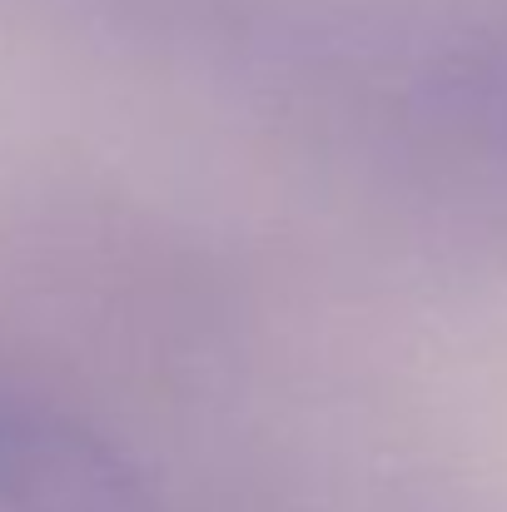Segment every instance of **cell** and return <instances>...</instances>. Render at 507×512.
Here are the masks:
<instances>
[{"label":"cell","mask_w":507,"mask_h":512,"mask_svg":"<svg viewBox=\"0 0 507 512\" xmlns=\"http://www.w3.org/2000/svg\"><path fill=\"white\" fill-rule=\"evenodd\" d=\"M0 512H145V483L100 428L0 378Z\"/></svg>","instance_id":"6da1fadb"}]
</instances>
